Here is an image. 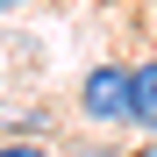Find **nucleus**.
<instances>
[{"instance_id": "5", "label": "nucleus", "mask_w": 157, "mask_h": 157, "mask_svg": "<svg viewBox=\"0 0 157 157\" xmlns=\"http://www.w3.org/2000/svg\"><path fill=\"white\" fill-rule=\"evenodd\" d=\"M7 7H29V0H0V14H7Z\"/></svg>"}, {"instance_id": "4", "label": "nucleus", "mask_w": 157, "mask_h": 157, "mask_svg": "<svg viewBox=\"0 0 157 157\" xmlns=\"http://www.w3.org/2000/svg\"><path fill=\"white\" fill-rule=\"evenodd\" d=\"M128 157H157V143H143V150H128Z\"/></svg>"}, {"instance_id": "3", "label": "nucleus", "mask_w": 157, "mask_h": 157, "mask_svg": "<svg viewBox=\"0 0 157 157\" xmlns=\"http://www.w3.org/2000/svg\"><path fill=\"white\" fill-rule=\"evenodd\" d=\"M0 157H43L36 143H0Z\"/></svg>"}, {"instance_id": "1", "label": "nucleus", "mask_w": 157, "mask_h": 157, "mask_svg": "<svg viewBox=\"0 0 157 157\" xmlns=\"http://www.w3.org/2000/svg\"><path fill=\"white\" fill-rule=\"evenodd\" d=\"M78 107H86V121H100V128L136 121V78H128V64H86Z\"/></svg>"}, {"instance_id": "2", "label": "nucleus", "mask_w": 157, "mask_h": 157, "mask_svg": "<svg viewBox=\"0 0 157 157\" xmlns=\"http://www.w3.org/2000/svg\"><path fill=\"white\" fill-rule=\"evenodd\" d=\"M128 78H136V128H150V136H157V57L128 64Z\"/></svg>"}]
</instances>
